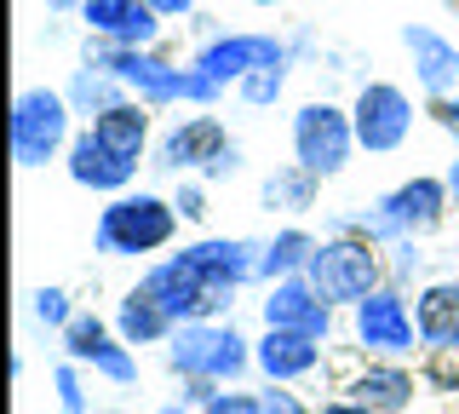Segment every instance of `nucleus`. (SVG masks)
<instances>
[{
	"instance_id": "obj_7",
	"label": "nucleus",
	"mask_w": 459,
	"mask_h": 414,
	"mask_svg": "<svg viewBox=\"0 0 459 414\" xmlns=\"http://www.w3.org/2000/svg\"><path fill=\"white\" fill-rule=\"evenodd\" d=\"M167 173H201V179H230L241 167V145L224 133V121L212 116H184L161 138V162Z\"/></svg>"
},
{
	"instance_id": "obj_28",
	"label": "nucleus",
	"mask_w": 459,
	"mask_h": 414,
	"mask_svg": "<svg viewBox=\"0 0 459 414\" xmlns=\"http://www.w3.org/2000/svg\"><path fill=\"white\" fill-rule=\"evenodd\" d=\"M29 317H35L40 328H69V322H75L69 288H35V294H29Z\"/></svg>"
},
{
	"instance_id": "obj_26",
	"label": "nucleus",
	"mask_w": 459,
	"mask_h": 414,
	"mask_svg": "<svg viewBox=\"0 0 459 414\" xmlns=\"http://www.w3.org/2000/svg\"><path fill=\"white\" fill-rule=\"evenodd\" d=\"M69 110H75V116H104V110H115V104H126V98H133V92H126V81H115V75H104V69H92V64H86V69H75V81H69Z\"/></svg>"
},
{
	"instance_id": "obj_13",
	"label": "nucleus",
	"mask_w": 459,
	"mask_h": 414,
	"mask_svg": "<svg viewBox=\"0 0 459 414\" xmlns=\"http://www.w3.org/2000/svg\"><path fill=\"white\" fill-rule=\"evenodd\" d=\"M258 253L264 248H253L247 236H207V242H190V248H184V265L219 294V305H230V294L258 277Z\"/></svg>"
},
{
	"instance_id": "obj_8",
	"label": "nucleus",
	"mask_w": 459,
	"mask_h": 414,
	"mask_svg": "<svg viewBox=\"0 0 459 414\" xmlns=\"http://www.w3.org/2000/svg\"><path fill=\"white\" fill-rule=\"evenodd\" d=\"M351 127H356V145L368 155H391L413 133V98L402 87H391V81H362L356 104H351Z\"/></svg>"
},
{
	"instance_id": "obj_16",
	"label": "nucleus",
	"mask_w": 459,
	"mask_h": 414,
	"mask_svg": "<svg viewBox=\"0 0 459 414\" xmlns=\"http://www.w3.org/2000/svg\"><path fill=\"white\" fill-rule=\"evenodd\" d=\"M448 179H408V184H396L391 196H379V207L396 219V231L402 236H430V231H442V219H448Z\"/></svg>"
},
{
	"instance_id": "obj_38",
	"label": "nucleus",
	"mask_w": 459,
	"mask_h": 414,
	"mask_svg": "<svg viewBox=\"0 0 459 414\" xmlns=\"http://www.w3.org/2000/svg\"><path fill=\"white\" fill-rule=\"evenodd\" d=\"M155 414H195V409H184V403H167V409H155Z\"/></svg>"
},
{
	"instance_id": "obj_32",
	"label": "nucleus",
	"mask_w": 459,
	"mask_h": 414,
	"mask_svg": "<svg viewBox=\"0 0 459 414\" xmlns=\"http://www.w3.org/2000/svg\"><path fill=\"white\" fill-rule=\"evenodd\" d=\"M201 414H258V397H247V392H212L207 403H201Z\"/></svg>"
},
{
	"instance_id": "obj_35",
	"label": "nucleus",
	"mask_w": 459,
	"mask_h": 414,
	"mask_svg": "<svg viewBox=\"0 0 459 414\" xmlns=\"http://www.w3.org/2000/svg\"><path fill=\"white\" fill-rule=\"evenodd\" d=\"M322 414H373V409L356 403V397H333V403H322Z\"/></svg>"
},
{
	"instance_id": "obj_6",
	"label": "nucleus",
	"mask_w": 459,
	"mask_h": 414,
	"mask_svg": "<svg viewBox=\"0 0 459 414\" xmlns=\"http://www.w3.org/2000/svg\"><path fill=\"white\" fill-rule=\"evenodd\" d=\"M351 150H356L351 110L327 104V98L299 104V116H293V162L299 167H310L316 179H339L351 167Z\"/></svg>"
},
{
	"instance_id": "obj_21",
	"label": "nucleus",
	"mask_w": 459,
	"mask_h": 414,
	"mask_svg": "<svg viewBox=\"0 0 459 414\" xmlns=\"http://www.w3.org/2000/svg\"><path fill=\"white\" fill-rule=\"evenodd\" d=\"M344 397L368 403L373 414H396V409L413 403V374L402 363H368V368H356V374L344 380Z\"/></svg>"
},
{
	"instance_id": "obj_4",
	"label": "nucleus",
	"mask_w": 459,
	"mask_h": 414,
	"mask_svg": "<svg viewBox=\"0 0 459 414\" xmlns=\"http://www.w3.org/2000/svg\"><path fill=\"white\" fill-rule=\"evenodd\" d=\"M379 253L385 248L368 242V236H327V242H316L305 277L327 305H362L373 288H385V260Z\"/></svg>"
},
{
	"instance_id": "obj_9",
	"label": "nucleus",
	"mask_w": 459,
	"mask_h": 414,
	"mask_svg": "<svg viewBox=\"0 0 459 414\" xmlns=\"http://www.w3.org/2000/svg\"><path fill=\"white\" fill-rule=\"evenodd\" d=\"M351 334L356 346H362L368 357H408L413 339H420V322H413L408 299H402L396 288H373L362 305H351Z\"/></svg>"
},
{
	"instance_id": "obj_18",
	"label": "nucleus",
	"mask_w": 459,
	"mask_h": 414,
	"mask_svg": "<svg viewBox=\"0 0 459 414\" xmlns=\"http://www.w3.org/2000/svg\"><path fill=\"white\" fill-rule=\"evenodd\" d=\"M69 179L86 184V190H115V196H126V184L138 179V162H126V155H115L104 138L86 127V133L69 138Z\"/></svg>"
},
{
	"instance_id": "obj_3",
	"label": "nucleus",
	"mask_w": 459,
	"mask_h": 414,
	"mask_svg": "<svg viewBox=\"0 0 459 414\" xmlns=\"http://www.w3.org/2000/svg\"><path fill=\"white\" fill-rule=\"evenodd\" d=\"M167 368L178 380L236 385L253 368V346L236 334V322H184L167 339Z\"/></svg>"
},
{
	"instance_id": "obj_33",
	"label": "nucleus",
	"mask_w": 459,
	"mask_h": 414,
	"mask_svg": "<svg viewBox=\"0 0 459 414\" xmlns=\"http://www.w3.org/2000/svg\"><path fill=\"white\" fill-rule=\"evenodd\" d=\"M430 116H437V127L448 138H459V92L454 98H437V104H430Z\"/></svg>"
},
{
	"instance_id": "obj_20",
	"label": "nucleus",
	"mask_w": 459,
	"mask_h": 414,
	"mask_svg": "<svg viewBox=\"0 0 459 414\" xmlns=\"http://www.w3.org/2000/svg\"><path fill=\"white\" fill-rule=\"evenodd\" d=\"M413 322H420V346L430 351H459V282H425L413 299Z\"/></svg>"
},
{
	"instance_id": "obj_1",
	"label": "nucleus",
	"mask_w": 459,
	"mask_h": 414,
	"mask_svg": "<svg viewBox=\"0 0 459 414\" xmlns=\"http://www.w3.org/2000/svg\"><path fill=\"white\" fill-rule=\"evenodd\" d=\"M86 64L115 75V81H126V92L143 98V104H219L224 98V87L207 75V69L167 64V58H155V52H143V47H109L104 40Z\"/></svg>"
},
{
	"instance_id": "obj_39",
	"label": "nucleus",
	"mask_w": 459,
	"mask_h": 414,
	"mask_svg": "<svg viewBox=\"0 0 459 414\" xmlns=\"http://www.w3.org/2000/svg\"><path fill=\"white\" fill-rule=\"evenodd\" d=\"M247 6H293V0H247Z\"/></svg>"
},
{
	"instance_id": "obj_11",
	"label": "nucleus",
	"mask_w": 459,
	"mask_h": 414,
	"mask_svg": "<svg viewBox=\"0 0 459 414\" xmlns=\"http://www.w3.org/2000/svg\"><path fill=\"white\" fill-rule=\"evenodd\" d=\"M293 58V47L276 35H212L207 47L195 52V69H207L219 87H241L253 69H276Z\"/></svg>"
},
{
	"instance_id": "obj_19",
	"label": "nucleus",
	"mask_w": 459,
	"mask_h": 414,
	"mask_svg": "<svg viewBox=\"0 0 459 414\" xmlns=\"http://www.w3.org/2000/svg\"><path fill=\"white\" fill-rule=\"evenodd\" d=\"M253 368L264 380H310L322 368V339H305V334H281V328H264V339L253 346Z\"/></svg>"
},
{
	"instance_id": "obj_10",
	"label": "nucleus",
	"mask_w": 459,
	"mask_h": 414,
	"mask_svg": "<svg viewBox=\"0 0 459 414\" xmlns=\"http://www.w3.org/2000/svg\"><path fill=\"white\" fill-rule=\"evenodd\" d=\"M64 351H69V363H86L92 374H104L109 385H138L133 346H126L121 334H109V322L92 317V311H75V322L64 328Z\"/></svg>"
},
{
	"instance_id": "obj_14",
	"label": "nucleus",
	"mask_w": 459,
	"mask_h": 414,
	"mask_svg": "<svg viewBox=\"0 0 459 414\" xmlns=\"http://www.w3.org/2000/svg\"><path fill=\"white\" fill-rule=\"evenodd\" d=\"M264 328L305 334V339H322V346H327V334H333V305L310 288V277H281V282H270Z\"/></svg>"
},
{
	"instance_id": "obj_37",
	"label": "nucleus",
	"mask_w": 459,
	"mask_h": 414,
	"mask_svg": "<svg viewBox=\"0 0 459 414\" xmlns=\"http://www.w3.org/2000/svg\"><path fill=\"white\" fill-rule=\"evenodd\" d=\"M448 196H454V202H459V162L448 167Z\"/></svg>"
},
{
	"instance_id": "obj_12",
	"label": "nucleus",
	"mask_w": 459,
	"mask_h": 414,
	"mask_svg": "<svg viewBox=\"0 0 459 414\" xmlns=\"http://www.w3.org/2000/svg\"><path fill=\"white\" fill-rule=\"evenodd\" d=\"M138 288L150 294V299H155V305H161V311H167V317L178 322V328H184V322H207L212 311H224V305H219V294H212L207 282H201L195 270L184 265V253H172V260L150 265Z\"/></svg>"
},
{
	"instance_id": "obj_34",
	"label": "nucleus",
	"mask_w": 459,
	"mask_h": 414,
	"mask_svg": "<svg viewBox=\"0 0 459 414\" xmlns=\"http://www.w3.org/2000/svg\"><path fill=\"white\" fill-rule=\"evenodd\" d=\"M143 6H155L161 18H184V12H195V0H143Z\"/></svg>"
},
{
	"instance_id": "obj_5",
	"label": "nucleus",
	"mask_w": 459,
	"mask_h": 414,
	"mask_svg": "<svg viewBox=\"0 0 459 414\" xmlns=\"http://www.w3.org/2000/svg\"><path fill=\"white\" fill-rule=\"evenodd\" d=\"M69 98L52 87H23L12 104V155L18 167H47L57 150H69Z\"/></svg>"
},
{
	"instance_id": "obj_24",
	"label": "nucleus",
	"mask_w": 459,
	"mask_h": 414,
	"mask_svg": "<svg viewBox=\"0 0 459 414\" xmlns=\"http://www.w3.org/2000/svg\"><path fill=\"white\" fill-rule=\"evenodd\" d=\"M316 196H322V179L310 173V167H276L264 184H258V202H264L270 213H310Z\"/></svg>"
},
{
	"instance_id": "obj_17",
	"label": "nucleus",
	"mask_w": 459,
	"mask_h": 414,
	"mask_svg": "<svg viewBox=\"0 0 459 414\" xmlns=\"http://www.w3.org/2000/svg\"><path fill=\"white\" fill-rule=\"evenodd\" d=\"M402 47H408L413 81L430 92V104H437V98H454V87H459V47L448 35H437L430 23H408V30H402Z\"/></svg>"
},
{
	"instance_id": "obj_22",
	"label": "nucleus",
	"mask_w": 459,
	"mask_h": 414,
	"mask_svg": "<svg viewBox=\"0 0 459 414\" xmlns=\"http://www.w3.org/2000/svg\"><path fill=\"white\" fill-rule=\"evenodd\" d=\"M92 133L104 138L115 155L138 162L143 145H150V104H143V98H126V104H115V110H104V116L92 121Z\"/></svg>"
},
{
	"instance_id": "obj_31",
	"label": "nucleus",
	"mask_w": 459,
	"mask_h": 414,
	"mask_svg": "<svg viewBox=\"0 0 459 414\" xmlns=\"http://www.w3.org/2000/svg\"><path fill=\"white\" fill-rule=\"evenodd\" d=\"M258 414H310V409H305L299 392H287V385L270 380V392H258Z\"/></svg>"
},
{
	"instance_id": "obj_29",
	"label": "nucleus",
	"mask_w": 459,
	"mask_h": 414,
	"mask_svg": "<svg viewBox=\"0 0 459 414\" xmlns=\"http://www.w3.org/2000/svg\"><path fill=\"white\" fill-rule=\"evenodd\" d=\"M81 363H57L52 368V385H57V409L64 414H86V392H81Z\"/></svg>"
},
{
	"instance_id": "obj_25",
	"label": "nucleus",
	"mask_w": 459,
	"mask_h": 414,
	"mask_svg": "<svg viewBox=\"0 0 459 414\" xmlns=\"http://www.w3.org/2000/svg\"><path fill=\"white\" fill-rule=\"evenodd\" d=\"M316 253V236L305 231V225H287V231H276L264 242V253H258V277L264 282H281V277H305Z\"/></svg>"
},
{
	"instance_id": "obj_40",
	"label": "nucleus",
	"mask_w": 459,
	"mask_h": 414,
	"mask_svg": "<svg viewBox=\"0 0 459 414\" xmlns=\"http://www.w3.org/2000/svg\"><path fill=\"white\" fill-rule=\"evenodd\" d=\"M195 414H201V409H195Z\"/></svg>"
},
{
	"instance_id": "obj_15",
	"label": "nucleus",
	"mask_w": 459,
	"mask_h": 414,
	"mask_svg": "<svg viewBox=\"0 0 459 414\" xmlns=\"http://www.w3.org/2000/svg\"><path fill=\"white\" fill-rule=\"evenodd\" d=\"M81 23L98 40H109V47H143L150 52L161 40V12L143 6V0H86Z\"/></svg>"
},
{
	"instance_id": "obj_2",
	"label": "nucleus",
	"mask_w": 459,
	"mask_h": 414,
	"mask_svg": "<svg viewBox=\"0 0 459 414\" xmlns=\"http://www.w3.org/2000/svg\"><path fill=\"white\" fill-rule=\"evenodd\" d=\"M172 236H178V207H172L167 196H155V190L115 196V202L98 213V253H109V260L161 253Z\"/></svg>"
},
{
	"instance_id": "obj_36",
	"label": "nucleus",
	"mask_w": 459,
	"mask_h": 414,
	"mask_svg": "<svg viewBox=\"0 0 459 414\" xmlns=\"http://www.w3.org/2000/svg\"><path fill=\"white\" fill-rule=\"evenodd\" d=\"M52 12H75V6H86V0H47Z\"/></svg>"
},
{
	"instance_id": "obj_30",
	"label": "nucleus",
	"mask_w": 459,
	"mask_h": 414,
	"mask_svg": "<svg viewBox=\"0 0 459 414\" xmlns=\"http://www.w3.org/2000/svg\"><path fill=\"white\" fill-rule=\"evenodd\" d=\"M172 207H178V219H207V190H201L195 173L178 179V190H172Z\"/></svg>"
},
{
	"instance_id": "obj_23",
	"label": "nucleus",
	"mask_w": 459,
	"mask_h": 414,
	"mask_svg": "<svg viewBox=\"0 0 459 414\" xmlns=\"http://www.w3.org/2000/svg\"><path fill=\"white\" fill-rule=\"evenodd\" d=\"M172 328H178V322H172L143 288H133V294L121 299V311H115V334H121L126 346H167Z\"/></svg>"
},
{
	"instance_id": "obj_27",
	"label": "nucleus",
	"mask_w": 459,
	"mask_h": 414,
	"mask_svg": "<svg viewBox=\"0 0 459 414\" xmlns=\"http://www.w3.org/2000/svg\"><path fill=\"white\" fill-rule=\"evenodd\" d=\"M241 104H253V110H270L276 98L287 92V64H276V69H253L247 81H241Z\"/></svg>"
}]
</instances>
